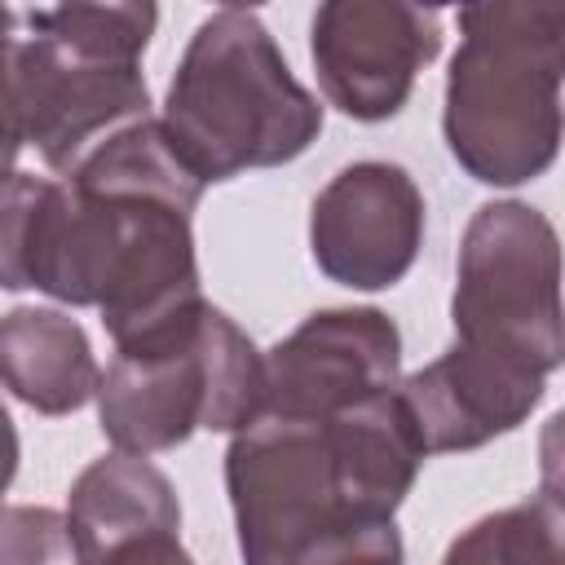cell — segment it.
I'll return each mask as SVG.
<instances>
[{"label":"cell","mask_w":565,"mask_h":565,"mask_svg":"<svg viewBox=\"0 0 565 565\" xmlns=\"http://www.w3.org/2000/svg\"><path fill=\"white\" fill-rule=\"evenodd\" d=\"M424 459L397 388L331 419L260 415L225 450L243 565H406L397 508Z\"/></svg>","instance_id":"obj_1"},{"label":"cell","mask_w":565,"mask_h":565,"mask_svg":"<svg viewBox=\"0 0 565 565\" xmlns=\"http://www.w3.org/2000/svg\"><path fill=\"white\" fill-rule=\"evenodd\" d=\"M446 71L441 137L450 159L494 190L539 181L561 154L565 9L539 0L463 4Z\"/></svg>","instance_id":"obj_2"},{"label":"cell","mask_w":565,"mask_h":565,"mask_svg":"<svg viewBox=\"0 0 565 565\" xmlns=\"http://www.w3.org/2000/svg\"><path fill=\"white\" fill-rule=\"evenodd\" d=\"M159 124L185 168L216 185L300 159L322 132V106L291 75L269 26L252 9L225 4L194 26Z\"/></svg>","instance_id":"obj_3"},{"label":"cell","mask_w":565,"mask_h":565,"mask_svg":"<svg viewBox=\"0 0 565 565\" xmlns=\"http://www.w3.org/2000/svg\"><path fill=\"white\" fill-rule=\"evenodd\" d=\"M26 35L4 40V71L26 146L62 177L97 141L150 115L141 75L159 26L154 4H57L22 13Z\"/></svg>","instance_id":"obj_4"},{"label":"cell","mask_w":565,"mask_h":565,"mask_svg":"<svg viewBox=\"0 0 565 565\" xmlns=\"http://www.w3.org/2000/svg\"><path fill=\"white\" fill-rule=\"evenodd\" d=\"M450 322L459 344L499 353L543 380L565 362L561 238L539 207L490 199L472 212L455 256Z\"/></svg>","instance_id":"obj_5"},{"label":"cell","mask_w":565,"mask_h":565,"mask_svg":"<svg viewBox=\"0 0 565 565\" xmlns=\"http://www.w3.org/2000/svg\"><path fill=\"white\" fill-rule=\"evenodd\" d=\"M441 53V13L402 0H327L309 22V57L322 97L358 119H393L419 71Z\"/></svg>","instance_id":"obj_6"},{"label":"cell","mask_w":565,"mask_h":565,"mask_svg":"<svg viewBox=\"0 0 565 565\" xmlns=\"http://www.w3.org/2000/svg\"><path fill=\"white\" fill-rule=\"evenodd\" d=\"M265 358V411L274 419H331L402 380V331L375 305L309 313Z\"/></svg>","instance_id":"obj_7"},{"label":"cell","mask_w":565,"mask_h":565,"mask_svg":"<svg viewBox=\"0 0 565 565\" xmlns=\"http://www.w3.org/2000/svg\"><path fill=\"white\" fill-rule=\"evenodd\" d=\"M424 194L402 163L358 159L309 207V256L349 291L397 287L424 247Z\"/></svg>","instance_id":"obj_8"},{"label":"cell","mask_w":565,"mask_h":565,"mask_svg":"<svg viewBox=\"0 0 565 565\" xmlns=\"http://www.w3.org/2000/svg\"><path fill=\"white\" fill-rule=\"evenodd\" d=\"M207 309V305H203ZM203 309L199 318L163 344L115 353L97 380V424L106 441L124 455H159L185 446L212 419L207 353H203Z\"/></svg>","instance_id":"obj_9"},{"label":"cell","mask_w":565,"mask_h":565,"mask_svg":"<svg viewBox=\"0 0 565 565\" xmlns=\"http://www.w3.org/2000/svg\"><path fill=\"white\" fill-rule=\"evenodd\" d=\"M547 380L472 344H450L428 366L397 380L424 455H463L521 428L543 402Z\"/></svg>","instance_id":"obj_10"},{"label":"cell","mask_w":565,"mask_h":565,"mask_svg":"<svg viewBox=\"0 0 565 565\" xmlns=\"http://www.w3.org/2000/svg\"><path fill=\"white\" fill-rule=\"evenodd\" d=\"M66 525L75 534L79 565H88L128 543L181 534V499L168 472L154 468L146 455L110 450L71 481Z\"/></svg>","instance_id":"obj_11"},{"label":"cell","mask_w":565,"mask_h":565,"mask_svg":"<svg viewBox=\"0 0 565 565\" xmlns=\"http://www.w3.org/2000/svg\"><path fill=\"white\" fill-rule=\"evenodd\" d=\"M102 380L88 331L53 305L0 313V388L35 415H71L93 402Z\"/></svg>","instance_id":"obj_12"},{"label":"cell","mask_w":565,"mask_h":565,"mask_svg":"<svg viewBox=\"0 0 565 565\" xmlns=\"http://www.w3.org/2000/svg\"><path fill=\"white\" fill-rule=\"evenodd\" d=\"M62 181L84 185V190H102V194L163 199V203H177L181 212H194L203 190H207L185 168V159L177 154V146L168 141V132L154 115H146V119L110 132L106 141H97L71 172H62Z\"/></svg>","instance_id":"obj_13"},{"label":"cell","mask_w":565,"mask_h":565,"mask_svg":"<svg viewBox=\"0 0 565 565\" xmlns=\"http://www.w3.org/2000/svg\"><path fill=\"white\" fill-rule=\"evenodd\" d=\"M565 508L547 486L512 508L486 512L450 539L441 565H565Z\"/></svg>","instance_id":"obj_14"},{"label":"cell","mask_w":565,"mask_h":565,"mask_svg":"<svg viewBox=\"0 0 565 565\" xmlns=\"http://www.w3.org/2000/svg\"><path fill=\"white\" fill-rule=\"evenodd\" d=\"M0 565H79L66 512L44 503H13L0 512Z\"/></svg>","instance_id":"obj_15"},{"label":"cell","mask_w":565,"mask_h":565,"mask_svg":"<svg viewBox=\"0 0 565 565\" xmlns=\"http://www.w3.org/2000/svg\"><path fill=\"white\" fill-rule=\"evenodd\" d=\"M49 177L4 172L0 177V291H26V247Z\"/></svg>","instance_id":"obj_16"},{"label":"cell","mask_w":565,"mask_h":565,"mask_svg":"<svg viewBox=\"0 0 565 565\" xmlns=\"http://www.w3.org/2000/svg\"><path fill=\"white\" fill-rule=\"evenodd\" d=\"M88 565H194V556L181 547V534H154V539H141V543H128L102 561H88Z\"/></svg>","instance_id":"obj_17"},{"label":"cell","mask_w":565,"mask_h":565,"mask_svg":"<svg viewBox=\"0 0 565 565\" xmlns=\"http://www.w3.org/2000/svg\"><path fill=\"white\" fill-rule=\"evenodd\" d=\"M22 146H26V137L18 124V106H13V88H9V71H4V40H0V177L13 172Z\"/></svg>","instance_id":"obj_18"},{"label":"cell","mask_w":565,"mask_h":565,"mask_svg":"<svg viewBox=\"0 0 565 565\" xmlns=\"http://www.w3.org/2000/svg\"><path fill=\"white\" fill-rule=\"evenodd\" d=\"M18 459H22V441H18V424L9 415V406L0 402V512H4V494L18 477Z\"/></svg>","instance_id":"obj_19"},{"label":"cell","mask_w":565,"mask_h":565,"mask_svg":"<svg viewBox=\"0 0 565 565\" xmlns=\"http://www.w3.org/2000/svg\"><path fill=\"white\" fill-rule=\"evenodd\" d=\"M13 26H18V13H13V9H4V4H0V40H9V35H18V31H13Z\"/></svg>","instance_id":"obj_20"}]
</instances>
